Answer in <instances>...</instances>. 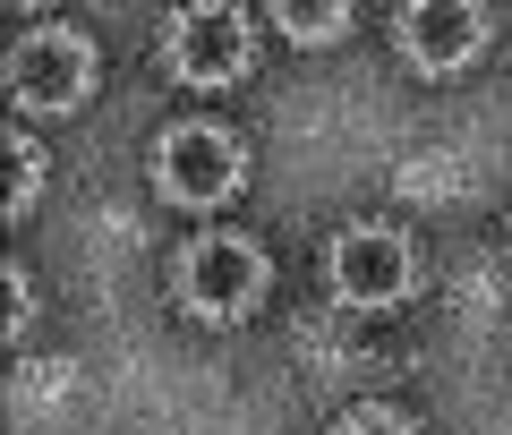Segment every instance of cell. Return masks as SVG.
Returning a JSON list of instances; mask_svg holds the SVG:
<instances>
[{
    "label": "cell",
    "mask_w": 512,
    "mask_h": 435,
    "mask_svg": "<svg viewBox=\"0 0 512 435\" xmlns=\"http://www.w3.org/2000/svg\"><path fill=\"white\" fill-rule=\"evenodd\" d=\"M265 248L256 239H231V231H205L197 248L180 256V308L205 316V325H239V316L265 299Z\"/></svg>",
    "instance_id": "1"
},
{
    "label": "cell",
    "mask_w": 512,
    "mask_h": 435,
    "mask_svg": "<svg viewBox=\"0 0 512 435\" xmlns=\"http://www.w3.org/2000/svg\"><path fill=\"white\" fill-rule=\"evenodd\" d=\"M239 171H248V154H239V137L214 128V120H180L154 145V188H163L171 205H188V214H214L239 188Z\"/></svg>",
    "instance_id": "2"
},
{
    "label": "cell",
    "mask_w": 512,
    "mask_h": 435,
    "mask_svg": "<svg viewBox=\"0 0 512 435\" xmlns=\"http://www.w3.org/2000/svg\"><path fill=\"white\" fill-rule=\"evenodd\" d=\"M325 282L342 308H402L410 299V239L384 222H350L325 248Z\"/></svg>",
    "instance_id": "3"
},
{
    "label": "cell",
    "mask_w": 512,
    "mask_h": 435,
    "mask_svg": "<svg viewBox=\"0 0 512 435\" xmlns=\"http://www.w3.org/2000/svg\"><path fill=\"white\" fill-rule=\"evenodd\" d=\"M163 60L171 77H188V86H239L256 60V35L239 9H222V0H205V9H180L163 35Z\"/></svg>",
    "instance_id": "4"
},
{
    "label": "cell",
    "mask_w": 512,
    "mask_h": 435,
    "mask_svg": "<svg viewBox=\"0 0 512 435\" xmlns=\"http://www.w3.org/2000/svg\"><path fill=\"white\" fill-rule=\"evenodd\" d=\"M94 86V43L69 26H43L9 52V103L18 111H77Z\"/></svg>",
    "instance_id": "5"
},
{
    "label": "cell",
    "mask_w": 512,
    "mask_h": 435,
    "mask_svg": "<svg viewBox=\"0 0 512 435\" xmlns=\"http://www.w3.org/2000/svg\"><path fill=\"white\" fill-rule=\"evenodd\" d=\"M478 43H487V9L478 0H402V60L427 77L461 69V60H478Z\"/></svg>",
    "instance_id": "6"
},
{
    "label": "cell",
    "mask_w": 512,
    "mask_h": 435,
    "mask_svg": "<svg viewBox=\"0 0 512 435\" xmlns=\"http://www.w3.org/2000/svg\"><path fill=\"white\" fill-rule=\"evenodd\" d=\"M274 26L291 43H333L350 26V0H274Z\"/></svg>",
    "instance_id": "7"
},
{
    "label": "cell",
    "mask_w": 512,
    "mask_h": 435,
    "mask_svg": "<svg viewBox=\"0 0 512 435\" xmlns=\"http://www.w3.org/2000/svg\"><path fill=\"white\" fill-rule=\"evenodd\" d=\"M35 180H43L35 137H9V214H26V205H35Z\"/></svg>",
    "instance_id": "8"
},
{
    "label": "cell",
    "mask_w": 512,
    "mask_h": 435,
    "mask_svg": "<svg viewBox=\"0 0 512 435\" xmlns=\"http://www.w3.org/2000/svg\"><path fill=\"white\" fill-rule=\"evenodd\" d=\"M342 435H419V427H410L402 410H350V418H342Z\"/></svg>",
    "instance_id": "9"
},
{
    "label": "cell",
    "mask_w": 512,
    "mask_h": 435,
    "mask_svg": "<svg viewBox=\"0 0 512 435\" xmlns=\"http://www.w3.org/2000/svg\"><path fill=\"white\" fill-rule=\"evenodd\" d=\"M26 308H35V299H26V273L9 265V333H26Z\"/></svg>",
    "instance_id": "10"
},
{
    "label": "cell",
    "mask_w": 512,
    "mask_h": 435,
    "mask_svg": "<svg viewBox=\"0 0 512 435\" xmlns=\"http://www.w3.org/2000/svg\"><path fill=\"white\" fill-rule=\"evenodd\" d=\"M18 9H35V0H18Z\"/></svg>",
    "instance_id": "11"
}]
</instances>
